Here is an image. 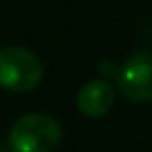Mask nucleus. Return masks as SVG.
Wrapping results in <instances>:
<instances>
[{"instance_id": "1", "label": "nucleus", "mask_w": 152, "mask_h": 152, "mask_svg": "<svg viewBox=\"0 0 152 152\" xmlns=\"http://www.w3.org/2000/svg\"><path fill=\"white\" fill-rule=\"evenodd\" d=\"M61 140V123L46 113L21 115L9 131V144L13 152H54Z\"/></svg>"}, {"instance_id": "2", "label": "nucleus", "mask_w": 152, "mask_h": 152, "mask_svg": "<svg viewBox=\"0 0 152 152\" xmlns=\"http://www.w3.org/2000/svg\"><path fill=\"white\" fill-rule=\"evenodd\" d=\"M44 77V67L38 54L23 46L0 48V88L23 94L34 88Z\"/></svg>"}, {"instance_id": "3", "label": "nucleus", "mask_w": 152, "mask_h": 152, "mask_svg": "<svg viewBox=\"0 0 152 152\" xmlns=\"http://www.w3.org/2000/svg\"><path fill=\"white\" fill-rule=\"evenodd\" d=\"M117 86L129 102H152V48L133 50L117 71Z\"/></svg>"}, {"instance_id": "4", "label": "nucleus", "mask_w": 152, "mask_h": 152, "mask_svg": "<svg viewBox=\"0 0 152 152\" xmlns=\"http://www.w3.org/2000/svg\"><path fill=\"white\" fill-rule=\"evenodd\" d=\"M115 104V88L106 79H92L77 92V110L88 119L104 117Z\"/></svg>"}]
</instances>
